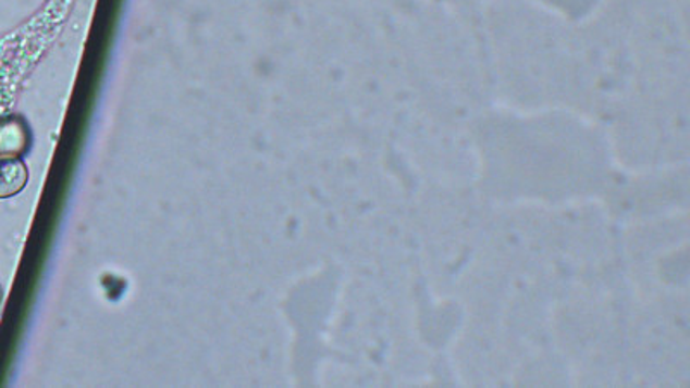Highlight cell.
I'll use <instances>...</instances> for the list:
<instances>
[{
	"label": "cell",
	"mask_w": 690,
	"mask_h": 388,
	"mask_svg": "<svg viewBox=\"0 0 690 388\" xmlns=\"http://www.w3.org/2000/svg\"><path fill=\"white\" fill-rule=\"evenodd\" d=\"M28 167L20 158H0V199L17 196L28 185Z\"/></svg>",
	"instance_id": "2"
},
{
	"label": "cell",
	"mask_w": 690,
	"mask_h": 388,
	"mask_svg": "<svg viewBox=\"0 0 690 388\" xmlns=\"http://www.w3.org/2000/svg\"><path fill=\"white\" fill-rule=\"evenodd\" d=\"M32 143V134L25 120L8 116L0 120V158H22Z\"/></svg>",
	"instance_id": "1"
}]
</instances>
